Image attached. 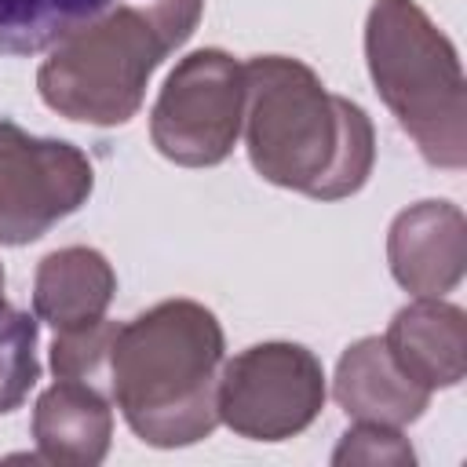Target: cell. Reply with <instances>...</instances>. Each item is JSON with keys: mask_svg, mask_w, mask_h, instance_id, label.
<instances>
[{"mask_svg": "<svg viewBox=\"0 0 467 467\" xmlns=\"http://www.w3.org/2000/svg\"><path fill=\"white\" fill-rule=\"evenodd\" d=\"M244 146L252 168L314 201L358 193L376 164L368 113L288 55L244 62Z\"/></svg>", "mask_w": 467, "mask_h": 467, "instance_id": "1", "label": "cell"}, {"mask_svg": "<svg viewBox=\"0 0 467 467\" xmlns=\"http://www.w3.org/2000/svg\"><path fill=\"white\" fill-rule=\"evenodd\" d=\"M223 325L197 299H164L117 328L109 401L153 449H182L219 427Z\"/></svg>", "mask_w": 467, "mask_h": 467, "instance_id": "2", "label": "cell"}, {"mask_svg": "<svg viewBox=\"0 0 467 467\" xmlns=\"http://www.w3.org/2000/svg\"><path fill=\"white\" fill-rule=\"evenodd\" d=\"M201 11L204 0H113L47 47L36 69L44 106L95 128L128 124L153 69L190 40Z\"/></svg>", "mask_w": 467, "mask_h": 467, "instance_id": "3", "label": "cell"}, {"mask_svg": "<svg viewBox=\"0 0 467 467\" xmlns=\"http://www.w3.org/2000/svg\"><path fill=\"white\" fill-rule=\"evenodd\" d=\"M365 66L376 95L434 168L467 164V99L452 40L416 0H372Z\"/></svg>", "mask_w": 467, "mask_h": 467, "instance_id": "4", "label": "cell"}, {"mask_svg": "<svg viewBox=\"0 0 467 467\" xmlns=\"http://www.w3.org/2000/svg\"><path fill=\"white\" fill-rule=\"evenodd\" d=\"M244 124V66L219 51L201 47L175 62L153 109L150 139L161 157L182 168L223 164Z\"/></svg>", "mask_w": 467, "mask_h": 467, "instance_id": "5", "label": "cell"}, {"mask_svg": "<svg viewBox=\"0 0 467 467\" xmlns=\"http://www.w3.org/2000/svg\"><path fill=\"white\" fill-rule=\"evenodd\" d=\"M219 368V423L248 441L296 438L325 409V368L303 343H255Z\"/></svg>", "mask_w": 467, "mask_h": 467, "instance_id": "6", "label": "cell"}, {"mask_svg": "<svg viewBox=\"0 0 467 467\" xmlns=\"http://www.w3.org/2000/svg\"><path fill=\"white\" fill-rule=\"evenodd\" d=\"M95 168L66 139H40L0 117V244L40 241L88 204Z\"/></svg>", "mask_w": 467, "mask_h": 467, "instance_id": "7", "label": "cell"}, {"mask_svg": "<svg viewBox=\"0 0 467 467\" xmlns=\"http://www.w3.org/2000/svg\"><path fill=\"white\" fill-rule=\"evenodd\" d=\"M387 263L412 296H445L467 270V219L452 201H420L394 215L387 230Z\"/></svg>", "mask_w": 467, "mask_h": 467, "instance_id": "8", "label": "cell"}, {"mask_svg": "<svg viewBox=\"0 0 467 467\" xmlns=\"http://www.w3.org/2000/svg\"><path fill=\"white\" fill-rule=\"evenodd\" d=\"M383 343L398 368L427 390L456 387L467 372V317L441 296H416V303L401 306L390 317Z\"/></svg>", "mask_w": 467, "mask_h": 467, "instance_id": "9", "label": "cell"}, {"mask_svg": "<svg viewBox=\"0 0 467 467\" xmlns=\"http://www.w3.org/2000/svg\"><path fill=\"white\" fill-rule=\"evenodd\" d=\"M332 394L350 420L387 427H405L431 405V390L398 368L383 336H365L339 354Z\"/></svg>", "mask_w": 467, "mask_h": 467, "instance_id": "10", "label": "cell"}, {"mask_svg": "<svg viewBox=\"0 0 467 467\" xmlns=\"http://www.w3.org/2000/svg\"><path fill=\"white\" fill-rule=\"evenodd\" d=\"M33 438H36V460L44 463L55 467L102 463L113 438L109 394L80 379H58L36 398Z\"/></svg>", "mask_w": 467, "mask_h": 467, "instance_id": "11", "label": "cell"}, {"mask_svg": "<svg viewBox=\"0 0 467 467\" xmlns=\"http://www.w3.org/2000/svg\"><path fill=\"white\" fill-rule=\"evenodd\" d=\"M113 292H117V274L99 248L88 244L55 248L36 263L33 314L55 332L80 328L106 317Z\"/></svg>", "mask_w": 467, "mask_h": 467, "instance_id": "12", "label": "cell"}, {"mask_svg": "<svg viewBox=\"0 0 467 467\" xmlns=\"http://www.w3.org/2000/svg\"><path fill=\"white\" fill-rule=\"evenodd\" d=\"M113 0H0V55H36Z\"/></svg>", "mask_w": 467, "mask_h": 467, "instance_id": "13", "label": "cell"}, {"mask_svg": "<svg viewBox=\"0 0 467 467\" xmlns=\"http://www.w3.org/2000/svg\"><path fill=\"white\" fill-rule=\"evenodd\" d=\"M36 339V314L11 306L0 310V416L15 412L40 379Z\"/></svg>", "mask_w": 467, "mask_h": 467, "instance_id": "14", "label": "cell"}, {"mask_svg": "<svg viewBox=\"0 0 467 467\" xmlns=\"http://www.w3.org/2000/svg\"><path fill=\"white\" fill-rule=\"evenodd\" d=\"M117 321H91L80 328H66L51 343V372L55 379H80L109 394V354L117 339Z\"/></svg>", "mask_w": 467, "mask_h": 467, "instance_id": "15", "label": "cell"}, {"mask_svg": "<svg viewBox=\"0 0 467 467\" xmlns=\"http://www.w3.org/2000/svg\"><path fill=\"white\" fill-rule=\"evenodd\" d=\"M332 463L336 467H347V463H387V467H412L416 463V452L409 445V438H401L398 427H387V423H358L350 427L336 452H332Z\"/></svg>", "mask_w": 467, "mask_h": 467, "instance_id": "16", "label": "cell"}, {"mask_svg": "<svg viewBox=\"0 0 467 467\" xmlns=\"http://www.w3.org/2000/svg\"><path fill=\"white\" fill-rule=\"evenodd\" d=\"M7 306V299H4V266H0V310Z\"/></svg>", "mask_w": 467, "mask_h": 467, "instance_id": "17", "label": "cell"}]
</instances>
